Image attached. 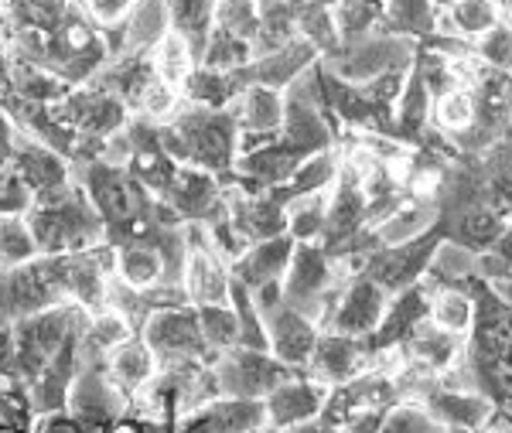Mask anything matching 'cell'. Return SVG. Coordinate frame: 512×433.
Listing matches in <instances>:
<instances>
[{
	"label": "cell",
	"instance_id": "c3c4849f",
	"mask_svg": "<svg viewBox=\"0 0 512 433\" xmlns=\"http://www.w3.org/2000/svg\"><path fill=\"white\" fill-rule=\"evenodd\" d=\"M14 140H18V127L14 120L0 110V174H11V154H14Z\"/></svg>",
	"mask_w": 512,
	"mask_h": 433
},
{
	"label": "cell",
	"instance_id": "f35d334b",
	"mask_svg": "<svg viewBox=\"0 0 512 433\" xmlns=\"http://www.w3.org/2000/svg\"><path fill=\"white\" fill-rule=\"evenodd\" d=\"M260 7L263 0H216L212 28L226 31L239 41H253L256 31H260Z\"/></svg>",
	"mask_w": 512,
	"mask_h": 433
},
{
	"label": "cell",
	"instance_id": "5bb4252c",
	"mask_svg": "<svg viewBox=\"0 0 512 433\" xmlns=\"http://www.w3.org/2000/svg\"><path fill=\"white\" fill-rule=\"evenodd\" d=\"M328 389L311 382L304 372H297L294 379H287L284 386H277L274 393L263 399V413H267V427L274 430H301L308 423H315L325 406Z\"/></svg>",
	"mask_w": 512,
	"mask_h": 433
},
{
	"label": "cell",
	"instance_id": "52a82bcc",
	"mask_svg": "<svg viewBox=\"0 0 512 433\" xmlns=\"http://www.w3.org/2000/svg\"><path fill=\"white\" fill-rule=\"evenodd\" d=\"M444 243V229L437 226L427 236L414 239V243L403 246H386L376 249V253L366 256V266H362V277H369L373 283L386 290V294H400L407 287H417L427 277V266H431L437 246Z\"/></svg>",
	"mask_w": 512,
	"mask_h": 433
},
{
	"label": "cell",
	"instance_id": "836d02e7",
	"mask_svg": "<svg viewBox=\"0 0 512 433\" xmlns=\"http://www.w3.org/2000/svg\"><path fill=\"white\" fill-rule=\"evenodd\" d=\"M287 212V236L301 243H321L328 222V191H315V195L294 198L284 205Z\"/></svg>",
	"mask_w": 512,
	"mask_h": 433
},
{
	"label": "cell",
	"instance_id": "bcb514c9",
	"mask_svg": "<svg viewBox=\"0 0 512 433\" xmlns=\"http://www.w3.org/2000/svg\"><path fill=\"white\" fill-rule=\"evenodd\" d=\"M0 379H18V362H14V331L7 321H0Z\"/></svg>",
	"mask_w": 512,
	"mask_h": 433
},
{
	"label": "cell",
	"instance_id": "1f68e13d",
	"mask_svg": "<svg viewBox=\"0 0 512 433\" xmlns=\"http://www.w3.org/2000/svg\"><path fill=\"white\" fill-rule=\"evenodd\" d=\"M69 89L72 86H65L52 69H41V65L31 62H14L11 58V96L24 99V103L55 106Z\"/></svg>",
	"mask_w": 512,
	"mask_h": 433
},
{
	"label": "cell",
	"instance_id": "60d3db41",
	"mask_svg": "<svg viewBox=\"0 0 512 433\" xmlns=\"http://www.w3.org/2000/svg\"><path fill=\"white\" fill-rule=\"evenodd\" d=\"M38 256L35 239L28 232V222L24 215H4L0 219V270H14V266H24Z\"/></svg>",
	"mask_w": 512,
	"mask_h": 433
},
{
	"label": "cell",
	"instance_id": "d6986e66",
	"mask_svg": "<svg viewBox=\"0 0 512 433\" xmlns=\"http://www.w3.org/2000/svg\"><path fill=\"white\" fill-rule=\"evenodd\" d=\"M103 372H106V379L113 382V389H117L127 403H134V399L144 393L147 382L158 376V358H154L144 338L134 335L103 358Z\"/></svg>",
	"mask_w": 512,
	"mask_h": 433
},
{
	"label": "cell",
	"instance_id": "e0dca14e",
	"mask_svg": "<svg viewBox=\"0 0 512 433\" xmlns=\"http://www.w3.org/2000/svg\"><path fill=\"white\" fill-rule=\"evenodd\" d=\"M318 58L321 55L315 52V45H308L304 38H294L291 45L277 48V52L253 58L246 69L233 72V76L243 82V86H267V89H277V93H287Z\"/></svg>",
	"mask_w": 512,
	"mask_h": 433
},
{
	"label": "cell",
	"instance_id": "7a4b0ae2",
	"mask_svg": "<svg viewBox=\"0 0 512 433\" xmlns=\"http://www.w3.org/2000/svg\"><path fill=\"white\" fill-rule=\"evenodd\" d=\"M24 222H28L38 256L86 253V249L106 243L103 219L93 212L86 191L76 181L35 198L28 212H24Z\"/></svg>",
	"mask_w": 512,
	"mask_h": 433
},
{
	"label": "cell",
	"instance_id": "e575fe53",
	"mask_svg": "<svg viewBox=\"0 0 512 433\" xmlns=\"http://www.w3.org/2000/svg\"><path fill=\"white\" fill-rule=\"evenodd\" d=\"M379 0H335L332 4V21L342 45H355V41L369 38L379 31Z\"/></svg>",
	"mask_w": 512,
	"mask_h": 433
},
{
	"label": "cell",
	"instance_id": "484cf974",
	"mask_svg": "<svg viewBox=\"0 0 512 433\" xmlns=\"http://www.w3.org/2000/svg\"><path fill=\"white\" fill-rule=\"evenodd\" d=\"M444 229V239H451V243L472 249V253H489L495 246V239L502 236V229H506V215H499L495 208L489 205H472L465 208L461 215H454V219L441 222Z\"/></svg>",
	"mask_w": 512,
	"mask_h": 433
},
{
	"label": "cell",
	"instance_id": "2e32d148",
	"mask_svg": "<svg viewBox=\"0 0 512 433\" xmlns=\"http://www.w3.org/2000/svg\"><path fill=\"white\" fill-rule=\"evenodd\" d=\"M11 174L31 191V202L48 191H59L65 185H72V168L62 154L41 147L38 140H31L28 133L18 130L14 140V154H11Z\"/></svg>",
	"mask_w": 512,
	"mask_h": 433
},
{
	"label": "cell",
	"instance_id": "db71d44e",
	"mask_svg": "<svg viewBox=\"0 0 512 433\" xmlns=\"http://www.w3.org/2000/svg\"><path fill=\"white\" fill-rule=\"evenodd\" d=\"M253 433H284V430H274V427H260V430H253Z\"/></svg>",
	"mask_w": 512,
	"mask_h": 433
},
{
	"label": "cell",
	"instance_id": "ac0fdd59",
	"mask_svg": "<svg viewBox=\"0 0 512 433\" xmlns=\"http://www.w3.org/2000/svg\"><path fill=\"white\" fill-rule=\"evenodd\" d=\"M267 427L263 403L219 396L178 420V433H253Z\"/></svg>",
	"mask_w": 512,
	"mask_h": 433
},
{
	"label": "cell",
	"instance_id": "ba28073f",
	"mask_svg": "<svg viewBox=\"0 0 512 433\" xmlns=\"http://www.w3.org/2000/svg\"><path fill=\"white\" fill-rule=\"evenodd\" d=\"M185 243H188V260H185V294L192 307H205V304H229V287H233V277H229V266L212 253L209 239H205L202 226H185Z\"/></svg>",
	"mask_w": 512,
	"mask_h": 433
},
{
	"label": "cell",
	"instance_id": "6da1fadb",
	"mask_svg": "<svg viewBox=\"0 0 512 433\" xmlns=\"http://www.w3.org/2000/svg\"><path fill=\"white\" fill-rule=\"evenodd\" d=\"M164 154L185 168L209 171L226 178L236 168L239 157V127L229 110H205V106L185 103L158 127Z\"/></svg>",
	"mask_w": 512,
	"mask_h": 433
},
{
	"label": "cell",
	"instance_id": "74e56055",
	"mask_svg": "<svg viewBox=\"0 0 512 433\" xmlns=\"http://www.w3.org/2000/svg\"><path fill=\"white\" fill-rule=\"evenodd\" d=\"M431 123L437 133L454 137V133L468 130L475 123V99L468 89H448V93L434 96L431 103Z\"/></svg>",
	"mask_w": 512,
	"mask_h": 433
},
{
	"label": "cell",
	"instance_id": "603a6c76",
	"mask_svg": "<svg viewBox=\"0 0 512 433\" xmlns=\"http://www.w3.org/2000/svg\"><path fill=\"white\" fill-rule=\"evenodd\" d=\"M233 113L239 133H260V137H277L284 123V93L267 86H246L233 103L226 106Z\"/></svg>",
	"mask_w": 512,
	"mask_h": 433
},
{
	"label": "cell",
	"instance_id": "ffe728a7",
	"mask_svg": "<svg viewBox=\"0 0 512 433\" xmlns=\"http://www.w3.org/2000/svg\"><path fill=\"white\" fill-rule=\"evenodd\" d=\"M294 246L297 243L287 232L274 239H263V243H253L233 266H229V277L236 283H243L246 290H260V287H267V283H280L287 266H291Z\"/></svg>",
	"mask_w": 512,
	"mask_h": 433
},
{
	"label": "cell",
	"instance_id": "681fc988",
	"mask_svg": "<svg viewBox=\"0 0 512 433\" xmlns=\"http://www.w3.org/2000/svg\"><path fill=\"white\" fill-rule=\"evenodd\" d=\"M110 433H144V420H140V416L127 406V413L110 423Z\"/></svg>",
	"mask_w": 512,
	"mask_h": 433
},
{
	"label": "cell",
	"instance_id": "4316f807",
	"mask_svg": "<svg viewBox=\"0 0 512 433\" xmlns=\"http://www.w3.org/2000/svg\"><path fill=\"white\" fill-rule=\"evenodd\" d=\"M168 31L171 21L164 0H137L130 18L123 21V55H151Z\"/></svg>",
	"mask_w": 512,
	"mask_h": 433
},
{
	"label": "cell",
	"instance_id": "d4e9b609",
	"mask_svg": "<svg viewBox=\"0 0 512 433\" xmlns=\"http://www.w3.org/2000/svg\"><path fill=\"white\" fill-rule=\"evenodd\" d=\"M465 352V338H454L448 331L434 328L431 321H420L414 331H410V338L403 341V355H407V362H417L424 365V369L431 372H448L454 362L461 358Z\"/></svg>",
	"mask_w": 512,
	"mask_h": 433
},
{
	"label": "cell",
	"instance_id": "3957f363",
	"mask_svg": "<svg viewBox=\"0 0 512 433\" xmlns=\"http://www.w3.org/2000/svg\"><path fill=\"white\" fill-rule=\"evenodd\" d=\"M86 318L89 314L82 311L79 304L65 301V304H55V307H48V311H38V314H31V318H21L11 324L14 362H18V379L24 386L38 379V372L52 362L55 352L65 345V338L86 324Z\"/></svg>",
	"mask_w": 512,
	"mask_h": 433
},
{
	"label": "cell",
	"instance_id": "7bdbcfd3",
	"mask_svg": "<svg viewBox=\"0 0 512 433\" xmlns=\"http://www.w3.org/2000/svg\"><path fill=\"white\" fill-rule=\"evenodd\" d=\"M475 58L485 65V69H499V72H512V21L502 18L489 35H482L475 41Z\"/></svg>",
	"mask_w": 512,
	"mask_h": 433
},
{
	"label": "cell",
	"instance_id": "ab89813d",
	"mask_svg": "<svg viewBox=\"0 0 512 433\" xmlns=\"http://www.w3.org/2000/svg\"><path fill=\"white\" fill-rule=\"evenodd\" d=\"M250 62H253L250 41H239L233 35H226V31L212 28L209 41H205L202 62H198V65H205V69H216V72H229V76H233V72L246 69Z\"/></svg>",
	"mask_w": 512,
	"mask_h": 433
},
{
	"label": "cell",
	"instance_id": "b9f144b4",
	"mask_svg": "<svg viewBox=\"0 0 512 433\" xmlns=\"http://www.w3.org/2000/svg\"><path fill=\"white\" fill-rule=\"evenodd\" d=\"M181 106H185L181 89L168 86V82H161L158 76H154L151 82H147L144 93H140L134 113H130V116H144V120H151V123H158V127H161V123H168L171 116L181 110Z\"/></svg>",
	"mask_w": 512,
	"mask_h": 433
},
{
	"label": "cell",
	"instance_id": "4dcf8cb0",
	"mask_svg": "<svg viewBox=\"0 0 512 433\" xmlns=\"http://www.w3.org/2000/svg\"><path fill=\"white\" fill-rule=\"evenodd\" d=\"M164 7H168L171 31L185 38L195 55V62H202L205 41L212 35V11H216V0H164Z\"/></svg>",
	"mask_w": 512,
	"mask_h": 433
},
{
	"label": "cell",
	"instance_id": "d6a6232c",
	"mask_svg": "<svg viewBox=\"0 0 512 433\" xmlns=\"http://www.w3.org/2000/svg\"><path fill=\"white\" fill-rule=\"evenodd\" d=\"M89 89H93V96H89V106L76 127V137L106 140V137H113V133H120L130 123L127 103L113 93H103V89H96V86H89Z\"/></svg>",
	"mask_w": 512,
	"mask_h": 433
},
{
	"label": "cell",
	"instance_id": "7dc6e473",
	"mask_svg": "<svg viewBox=\"0 0 512 433\" xmlns=\"http://www.w3.org/2000/svg\"><path fill=\"white\" fill-rule=\"evenodd\" d=\"M31 433H82V427L69 413H41V416H35Z\"/></svg>",
	"mask_w": 512,
	"mask_h": 433
},
{
	"label": "cell",
	"instance_id": "9a60e30c",
	"mask_svg": "<svg viewBox=\"0 0 512 433\" xmlns=\"http://www.w3.org/2000/svg\"><path fill=\"white\" fill-rule=\"evenodd\" d=\"M366 362H369V348L362 338H345V335H335V331H321L304 376L311 382H318V386L332 389L355 376H362Z\"/></svg>",
	"mask_w": 512,
	"mask_h": 433
},
{
	"label": "cell",
	"instance_id": "44dd1931",
	"mask_svg": "<svg viewBox=\"0 0 512 433\" xmlns=\"http://www.w3.org/2000/svg\"><path fill=\"white\" fill-rule=\"evenodd\" d=\"M424 410L451 433H478L492 420V399L482 393H454V389L437 386Z\"/></svg>",
	"mask_w": 512,
	"mask_h": 433
},
{
	"label": "cell",
	"instance_id": "816d5d0a",
	"mask_svg": "<svg viewBox=\"0 0 512 433\" xmlns=\"http://www.w3.org/2000/svg\"><path fill=\"white\" fill-rule=\"evenodd\" d=\"M482 433H512V420L509 416H492V420L482 427Z\"/></svg>",
	"mask_w": 512,
	"mask_h": 433
},
{
	"label": "cell",
	"instance_id": "f5cc1de1",
	"mask_svg": "<svg viewBox=\"0 0 512 433\" xmlns=\"http://www.w3.org/2000/svg\"><path fill=\"white\" fill-rule=\"evenodd\" d=\"M431 4L437 7V11H444V7H451V4H458V0H431Z\"/></svg>",
	"mask_w": 512,
	"mask_h": 433
},
{
	"label": "cell",
	"instance_id": "9c48e42d",
	"mask_svg": "<svg viewBox=\"0 0 512 433\" xmlns=\"http://www.w3.org/2000/svg\"><path fill=\"white\" fill-rule=\"evenodd\" d=\"M386 304H390V294L379 283H373L369 277H355L338 294L325 331H335V335L345 338H362V341L373 338L376 328L383 324Z\"/></svg>",
	"mask_w": 512,
	"mask_h": 433
},
{
	"label": "cell",
	"instance_id": "f546056e",
	"mask_svg": "<svg viewBox=\"0 0 512 433\" xmlns=\"http://www.w3.org/2000/svg\"><path fill=\"white\" fill-rule=\"evenodd\" d=\"M427 321L434 328L448 331L454 338H468L475 324V301L468 290L461 287H434L431 307H427Z\"/></svg>",
	"mask_w": 512,
	"mask_h": 433
},
{
	"label": "cell",
	"instance_id": "8992f818",
	"mask_svg": "<svg viewBox=\"0 0 512 433\" xmlns=\"http://www.w3.org/2000/svg\"><path fill=\"white\" fill-rule=\"evenodd\" d=\"M137 335L147 341V348H151L154 358H158V365H175V362H212L216 365V355L205 348L202 331H198V314L192 304L154 311Z\"/></svg>",
	"mask_w": 512,
	"mask_h": 433
},
{
	"label": "cell",
	"instance_id": "5b68a950",
	"mask_svg": "<svg viewBox=\"0 0 512 433\" xmlns=\"http://www.w3.org/2000/svg\"><path fill=\"white\" fill-rule=\"evenodd\" d=\"M212 369H216L222 396L253 399V403H263L277 386H284L287 379L297 376L294 369L277 362L270 352H253V348H229V352L216 358Z\"/></svg>",
	"mask_w": 512,
	"mask_h": 433
},
{
	"label": "cell",
	"instance_id": "ee69618b",
	"mask_svg": "<svg viewBox=\"0 0 512 433\" xmlns=\"http://www.w3.org/2000/svg\"><path fill=\"white\" fill-rule=\"evenodd\" d=\"M376 433H448L420 403H396Z\"/></svg>",
	"mask_w": 512,
	"mask_h": 433
},
{
	"label": "cell",
	"instance_id": "83f0119b",
	"mask_svg": "<svg viewBox=\"0 0 512 433\" xmlns=\"http://www.w3.org/2000/svg\"><path fill=\"white\" fill-rule=\"evenodd\" d=\"M379 7H383V14H379L383 28L379 31H386V35H400L414 41L434 35L437 7L431 0H379Z\"/></svg>",
	"mask_w": 512,
	"mask_h": 433
},
{
	"label": "cell",
	"instance_id": "f907efd6",
	"mask_svg": "<svg viewBox=\"0 0 512 433\" xmlns=\"http://www.w3.org/2000/svg\"><path fill=\"white\" fill-rule=\"evenodd\" d=\"M11 96V52H7V41L0 38V99Z\"/></svg>",
	"mask_w": 512,
	"mask_h": 433
},
{
	"label": "cell",
	"instance_id": "f1b7e54d",
	"mask_svg": "<svg viewBox=\"0 0 512 433\" xmlns=\"http://www.w3.org/2000/svg\"><path fill=\"white\" fill-rule=\"evenodd\" d=\"M243 82L229 72H216L205 69V65H195L192 76L181 82V99L192 106H205V110H226L233 99L243 93Z\"/></svg>",
	"mask_w": 512,
	"mask_h": 433
},
{
	"label": "cell",
	"instance_id": "d590c367",
	"mask_svg": "<svg viewBox=\"0 0 512 433\" xmlns=\"http://www.w3.org/2000/svg\"><path fill=\"white\" fill-rule=\"evenodd\" d=\"M151 65H154V76H158L161 82H168V86L181 89V82H185L188 76H192L195 69V55L192 48H188V41L175 35V31H168L158 45H154L151 52Z\"/></svg>",
	"mask_w": 512,
	"mask_h": 433
},
{
	"label": "cell",
	"instance_id": "cb8c5ba5",
	"mask_svg": "<svg viewBox=\"0 0 512 433\" xmlns=\"http://www.w3.org/2000/svg\"><path fill=\"white\" fill-rule=\"evenodd\" d=\"M437 226H441L437 202H417V198H407V202L396 205L390 215H383V219L373 226V232L379 239V249H386V246L414 243V239L427 236V232Z\"/></svg>",
	"mask_w": 512,
	"mask_h": 433
},
{
	"label": "cell",
	"instance_id": "4fadbf2b",
	"mask_svg": "<svg viewBox=\"0 0 512 433\" xmlns=\"http://www.w3.org/2000/svg\"><path fill=\"white\" fill-rule=\"evenodd\" d=\"M277 140L284 147H291L297 157H311L321 151H332L338 140V123L321 113L318 106L284 93V123H280Z\"/></svg>",
	"mask_w": 512,
	"mask_h": 433
},
{
	"label": "cell",
	"instance_id": "7402d4cb",
	"mask_svg": "<svg viewBox=\"0 0 512 433\" xmlns=\"http://www.w3.org/2000/svg\"><path fill=\"white\" fill-rule=\"evenodd\" d=\"M502 18H506V11H502L499 0H458V4L437 11L434 35L458 38V41L475 45V41L482 35H489Z\"/></svg>",
	"mask_w": 512,
	"mask_h": 433
},
{
	"label": "cell",
	"instance_id": "8d00e7d4",
	"mask_svg": "<svg viewBox=\"0 0 512 433\" xmlns=\"http://www.w3.org/2000/svg\"><path fill=\"white\" fill-rule=\"evenodd\" d=\"M195 314H198V331H202L205 348L216 358L239 345V321L229 304H205L195 307Z\"/></svg>",
	"mask_w": 512,
	"mask_h": 433
},
{
	"label": "cell",
	"instance_id": "30bf717a",
	"mask_svg": "<svg viewBox=\"0 0 512 433\" xmlns=\"http://www.w3.org/2000/svg\"><path fill=\"white\" fill-rule=\"evenodd\" d=\"M161 202L178 215L185 226H205L209 219H216L219 212H226V198H222V185L216 174L185 168L178 164V171L171 174L168 188L161 191Z\"/></svg>",
	"mask_w": 512,
	"mask_h": 433
},
{
	"label": "cell",
	"instance_id": "8fae6325",
	"mask_svg": "<svg viewBox=\"0 0 512 433\" xmlns=\"http://www.w3.org/2000/svg\"><path fill=\"white\" fill-rule=\"evenodd\" d=\"M127 399H123L113 382L106 379L103 365H79V376L72 382L69 399H65V413L79 423L82 430L110 427L117 416L127 413Z\"/></svg>",
	"mask_w": 512,
	"mask_h": 433
},
{
	"label": "cell",
	"instance_id": "f6af8a7d",
	"mask_svg": "<svg viewBox=\"0 0 512 433\" xmlns=\"http://www.w3.org/2000/svg\"><path fill=\"white\" fill-rule=\"evenodd\" d=\"M89 21L96 24L99 31L106 28H117L130 18V11L137 7V0H72Z\"/></svg>",
	"mask_w": 512,
	"mask_h": 433
},
{
	"label": "cell",
	"instance_id": "277c9868",
	"mask_svg": "<svg viewBox=\"0 0 512 433\" xmlns=\"http://www.w3.org/2000/svg\"><path fill=\"white\" fill-rule=\"evenodd\" d=\"M417 58V41L386 35V31H373L369 38L355 41V45H342L335 58H321L338 79L352 82V86H366L386 72H407Z\"/></svg>",
	"mask_w": 512,
	"mask_h": 433
},
{
	"label": "cell",
	"instance_id": "7c38bea8",
	"mask_svg": "<svg viewBox=\"0 0 512 433\" xmlns=\"http://www.w3.org/2000/svg\"><path fill=\"white\" fill-rule=\"evenodd\" d=\"M267 324V345H270V355L277 362H284L287 369L294 372H304L311 362V352H315L318 338H321V328L308 314H301L297 307L291 304H280L274 311L263 318Z\"/></svg>",
	"mask_w": 512,
	"mask_h": 433
}]
</instances>
